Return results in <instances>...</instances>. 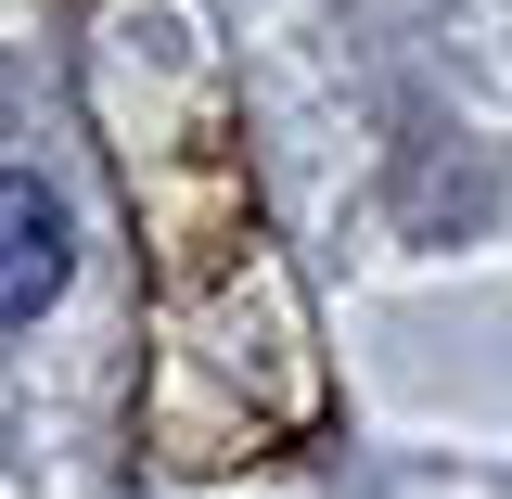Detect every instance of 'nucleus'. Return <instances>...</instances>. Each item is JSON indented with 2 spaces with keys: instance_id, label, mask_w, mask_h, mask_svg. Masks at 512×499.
Masks as SVG:
<instances>
[{
  "instance_id": "obj_1",
  "label": "nucleus",
  "mask_w": 512,
  "mask_h": 499,
  "mask_svg": "<svg viewBox=\"0 0 512 499\" xmlns=\"http://www.w3.org/2000/svg\"><path fill=\"white\" fill-rule=\"evenodd\" d=\"M64 295V192L0 167V320H39Z\"/></svg>"
}]
</instances>
